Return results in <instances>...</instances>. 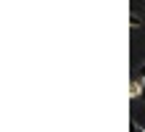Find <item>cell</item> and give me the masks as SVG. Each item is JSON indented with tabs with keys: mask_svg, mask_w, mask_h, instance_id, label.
<instances>
[{
	"mask_svg": "<svg viewBox=\"0 0 145 132\" xmlns=\"http://www.w3.org/2000/svg\"><path fill=\"white\" fill-rule=\"evenodd\" d=\"M129 26H132V29H140V26H145V21L140 19L137 13H132V16H129Z\"/></svg>",
	"mask_w": 145,
	"mask_h": 132,
	"instance_id": "1",
	"label": "cell"
},
{
	"mask_svg": "<svg viewBox=\"0 0 145 132\" xmlns=\"http://www.w3.org/2000/svg\"><path fill=\"white\" fill-rule=\"evenodd\" d=\"M137 90H140V98H142V100H145V77H142V82H140V85H137Z\"/></svg>",
	"mask_w": 145,
	"mask_h": 132,
	"instance_id": "2",
	"label": "cell"
},
{
	"mask_svg": "<svg viewBox=\"0 0 145 132\" xmlns=\"http://www.w3.org/2000/svg\"><path fill=\"white\" fill-rule=\"evenodd\" d=\"M129 132H142V129L137 127V121H129Z\"/></svg>",
	"mask_w": 145,
	"mask_h": 132,
	"instance_id": "3",
	"label": "cell"
},
{
	"mask_svg": "<svg viewBox=\"0 0 145 132\" xmlns=\"http://www.w3.org/2000/svg\"><path fill=\"white\" fill-rule=\"evenodd\" d=\"M142 77H145V66H142Z\"/></svg>",
	"mask_w": 145,
	"mask_h": 132,
	"instance_id": "4",
	"label": "cell"
}]
</instances>
